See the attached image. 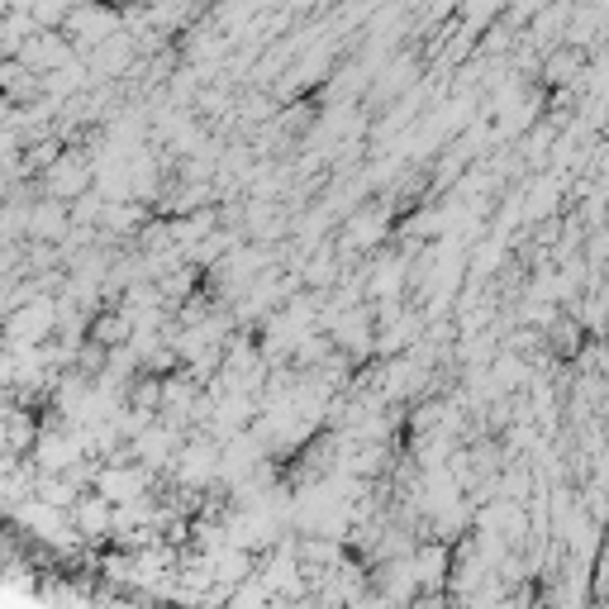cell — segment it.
I'll list each match as a JSON object with an SVG mask.
<instances>
[{
  "mask_svg": "<svg viewBox=\"0 0 609 609\" xmlns=\"http://www.w3.org/2000/svg\"><path fill=\"white\" fill-rule=\"evenodd\" d=\"M120 24H124V10H114V0H81L62 29L72 33L77 48H100L120 33Z\"/></svg>",
  "mask_w": 609,
  "mask_h": 609,
  "instance_id": "cell-1",
  "label": "cell"
}]
</instances>
